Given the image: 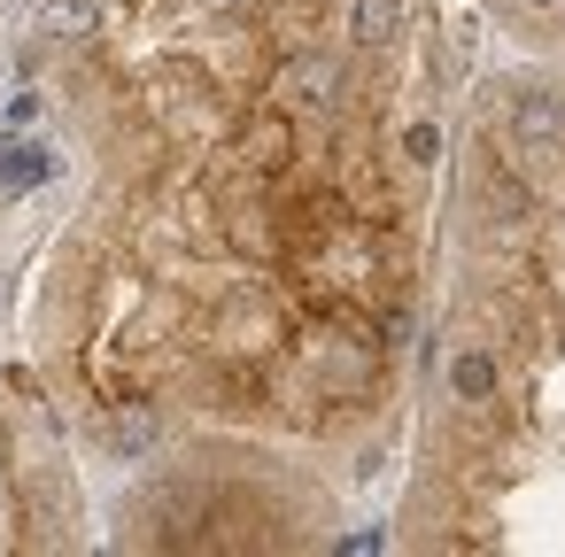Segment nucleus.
<instances>
[{
	"mask_svg": "<svg viewBox=\"0 0 565 557\" xmlns=\"http://www.w3.org/2000/svg\"><path fill=\"white\" fill-rule=\"evenodd\" d=\"M271 94H279V109H326V101L341 94V63H333V55H295Z\"/></svg>",
	"mask_w": 565,
	"mask_h": 557,
	"instance_id": "f257e3e1",
	"label": "nucleus"
},
{
	"mask_svg": "<svg viewBox=\"0 0 565 557\" xmlns=\"http://www.w3.org/2000/svg\"><path fill=\"white\" fill-rule=\"evenodd\" d=\"M241 156H248L256 171H271V163H287V156H295V132H287V109H271V117H256V125L241 132Z\"/></svg>",
	"mask_w": 565,
	"mask_h": 557,
	"instance_id": "f03ea898",
	"label": "nucleus"
},
{
	"mask_svg": "<svg viewBox=\"0 0 565 557\" xmlns=\"http://www.w3.org/2000/svg\"><path fill=\"white\" fill-rule=\"evenodd\" d=\"M403 32V0H356V9H349V40L356 47H387Z\"/></svg>",
	"mask_w": 565,
	"mask_h": 557,
	"instance_id": "7ed1b4c3",
	"label": "nucleus"
},
{
	"mask_svg": "<svg viewBox=\"0 0 565 557\" xmlns=\"http://www.w3.org/2000/svg\"><path fill=\"white\" fill-rule=\"evenodd\" d=\"M102 441H109V449H148V441H156V403H117V410L102 418Z\"/></svg>",
	"mask_w": 565,
	"mask_h": 557,
	"instance_id": "20e7f679",
	"label": "nucleus"
},
{
	"mask_svg": "<svg viewBox=\"0 0 565 557\" xmlns=\"http://www.w3.org/2000/svg\"><path fill=\"white\" fill-rule=\"evenodd\" d=\"M40 47H63V40H78V32H94V0H47L40 9Z\"/></svg>",
	"mask_w": 565,
	"mask_h": 557,
	"instance_id": "39448f33",
	"label": "nucleus"
},
{
	"mask_svg": "<svg viewBox=\"0 0 565 557\" xmlns=\"http://www.w3.org/2000/svg\"><path fill=\"white\" fill-rule=\"evenodd\" d=\"M519 140L534 156H557V94H526L519 101Z\"/></svg>",
	"mask_w": 565,
	"mask_h": 557,
	"instance_id": "423d86ee",
	"label": "nucleus"
},
{
	"mask_svg": "<svg viewBox=\"0 0 565 557\" xmlns=\"http://www.w3.org/2000/svg\"><path fill=\"white\" fill-rule=\"evenodd\" d=\"M32 179H55L47 148H0V186H32Z\"/></svg>",
	"mask_w": 565,
	"mask_h": 557,
	"instance_id": "0eeeda50",
	"label": "nucleus"
},
{
	"mask_svg": "<svg viewBox=\"0 0 565 557\" xmlns=\"http://www.w3.org/2000/svg\"><path fill=\"white\" fill-rule=\"evenodd\" d=\"M449 387H457L465 403H488V387H495V372H488V356H457V364H449Z\"/></svg>",
	"mask_w": 565,
	"mask_h": 557,
	"instance_id": "6e6552de",
	"label": "nucleus"
},
{
	"mask_svg": "<svg viewBox=\"0 0 565 557\" xmlns=\"http://www.w3.org/2000/svg\"><path fill=\"white\" fill-rule=\"evenodd\" d=\"M542 9H557V0H542Z\"/></svg>",
	"mask_w": 565,
	"mask_h": 557,
	"instance_id": "1a4fd4ad",
	"label": "nucleus"
}]
</instances>
